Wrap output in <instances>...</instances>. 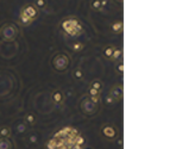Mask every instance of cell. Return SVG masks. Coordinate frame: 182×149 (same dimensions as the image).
<instances>
[{"label": "cell", "mask_w": 182, "mask_h": 149, "mask_svg": "<svg viewBox=\"0 0 182 149\" xmlns=\"http://www.w3.org/2000/svg\"><path fill=\"white\" fill-rule=\"evenodd\" d=\"M36 6L39 7V9H44V7L46 6L45 0H36Z\"/></svg>", "instance_id": "3"}, {"label": "cell", "mask_w": 182, "mask_h": 149, "mask_svg": "<svg viewBox=\"0 0 182 149\" xmlns=\"http://www.w3.org/2000/svg\"><path fill=\"white\" fill-rule=\"evenodd\" d=\"M107 3H106V0H102V1H101V6H105Z\"/></svg>", "instance_id": "12"}, {"label": "cell", "mask_w": 182, "mask_h": 149, "mask_svg": "<svg viewBox=\"0 0 182 149\" xmlns=\"http://www.w3.org/2000/svg\"><path fill=\"white\" fill-rule=\"evenodd\" d=\"M93 88L97 90V91H99V90L101 88V84H100L99 81H94V82H93Z\"/></svg>", "instance_id": "7"}, {"label": "cell", "mask_w": 182, "mask_h": 149, "mask_svg": "<svg viewBox=\"0 0 182 149\" xmlns=\"http://www.w3.org/2000/svg\"><path fill=\"white\" fill-rule=\"evenodd\" d=\"M54 99H55V101H58L62 99V96H61V93L60 92H56V93H54Z\"/></svg>", "instance_id": "6"}, {"label": "cell", "mask_w": 182, "mask_h": 149, "mask_svg": "<svg viewBox=\"0 0 182 149\" xmlns=\"http://www.w3.org/2000/svg\"><path fill=\"white\" fill-rule=\"evenodd\" d=\"M112 30L116 31V32L120 31L122 30V23H114V24L112 25Z\"/></svg>", "instance_id": "4"}, {"label": "cell", "mask_w": 182, "mask_h": 149, "mask_svg": "<svg viewBox=\"0 0 182 149\" xmlns=\"http://www.w3.org/2000/svg\"><path fill=\"white\" fill-rule=\"evenodd\" d=\"M75 76H76V78H81V76H82L81 70H76V72H75Z\"/></svg>", "instance_id": "11"}, {"label": "cell", "mask_w": 182, "mask_h": 149, "mask_svg": "<svg viewBox=\"0 0 182 149\" xmlns=\"http://www.w3.org/2000/svg\"><path fill=\"white\" fill-rule=\"evenodd\" d=\"M82 48V45H80V43H75V45H74V49L75 50H79V49H81Z\"/></svg>", "instance_id": "10"}, {"label": "cell", "mask_w": 182, "mask_h": 149, "mask_svg": "<svg viewBox=\"0 0 182 149\" xmlns=\"http://www.w3.org/2000/svg\"><path fill=\"white\" fill-rule=\"evenodd\" d=\"M23 13L24 14H26L29 18H35L36 17V14H37V11L35 10V7H32V6H30V5H28V6H25V9H24V11H23Z\"/></svg>", "instance_id": "1"}, {"label": "cell", "mask_w": 182, "mask_h": 149, "mask_svg": "<svg viewBox=\"0 0 182 149\" xmlns=\"http://www.w3.org/2000/svg\"><path fill=\"white\" fill-rule=\"evenodd\" d=\"M21 20L24 22V23H29V22L31 20V18H29L26 14H24V13H23V14H21Z\"/></svg>", "instance_id": "8"}, {"label": "cell", "mask_w": 182, "mask_h": 149, "mask_svg": "<svg viewBox=\"0 0 182 149\" xmlns=\"http://www.w3.org/2000/svg\"><path fill=\"white\" fill-rule=\"evenodd\" d=\"M91 6H92V9H93V10H100L101 7H102L100 0H93L92 4H91Z\"/></svg>", "instance_id": "2"}, {"label": "cell", "mask_w": 182, "mask_h": 149, "mask_svg": "<svg viewBox=\"0 0 182 149\" xmlns=\"http://www.w3.org/2000/svg\"><path fill=\"white\" fill-rule=\"evenodd\" d=\"M112 55H113V49L111 48V47H109V48H106V49H105V56H106V57H111Z\"/></svg>", "instance_id": "5"}, {"label": "cell", "mask_w": 182, "mask_h": 149, "mask_svg": "<svg viewBox=\"0 0 182 149\" xmlns=\"http://www.w3.org/2000/svg\"><path fill=\"white\" fill-rule=\"evenodd\" d=\"M89 92H91V94H92V96H97V94H98V93H99V91H97V90H94V88H92V90H91Z\"/></svg>", "instance_id": "9"}]
</instances>
